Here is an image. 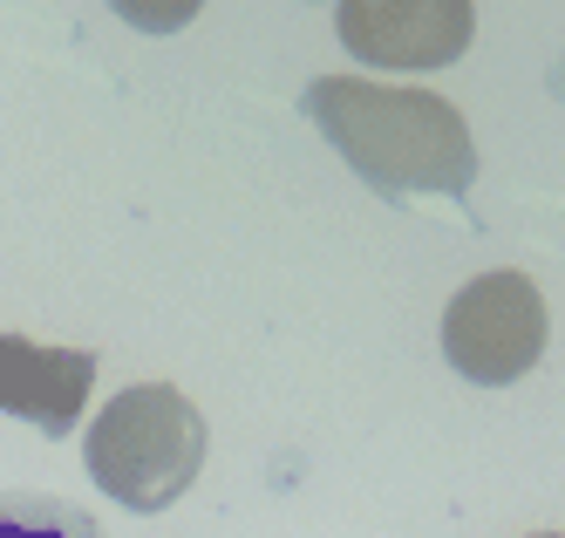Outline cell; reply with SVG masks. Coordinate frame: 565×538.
<instances>
[{
    "label": "cell",
    "instance_id": "cell-7",
    "mask_svg": "<svg viewBox=\"0 0 565 538\" xmlns=\"http://www.w3.org/2000/svg\"><path fill=\"white\" fill-rule=\"evenodd\" d=\"M109 8L124 14L130 28H143V34H178L184 21H198L205 0H109Z\"/></svg>",
    "mask_w": 565,
    "mask_h": 538
},
{
    "label": "cell",
    "instance_id": "cell-8",
    "mask_svg": "<svg viewBox=\"0 0 565 538\" xmlns=\"http://www.w3.org/2000/svg\"><path fill=\"white\" fill-rule=\"evenodd\" d=\"M539 538H565V531H539Z\"/></svg>",
    "mask_w": 565,
    "mask_h": 538
},
{
    "label": "cell",
    "instance_id": "cell-5",
    "mask_svg": "<svg viewBox=\"0 0 565 538\" xmlns=\"http://www.w3.org/2000/svg\"><path fill=\"white\" fill-rule=\"evenodd\" d=\"M96 389V355L89 348H42L21 335H0V409L42 436H68L83 402Z\"/></svg>",
    "mask_w": 565,
    "mask_h": 538
},
{
    "label": "cell",
    "instance_id": "cell-1",
    "mask_svg": "<svg viewBox=\"0 0 565 538\" xmlns=\"http://www.w3.org/2000/svg\"><path fill=\"white\" fill-rule=\"evenodd\" d=\"M307 123L328 137L361 184L382 198H463L477 184V144L457 103L429 89H388L361 75H320L300 96Z\"/></svg>",
    "mask_w": 565,
    "mask_h": 538
},
{
    "label": "cell",
    "instance_id": "cell-3",
    "mask_svg": "<svg viewBox=\"0 0 565 538\" xmlns=\"http://www.w3.org/2000/svg\"><path fill=\"white\" fill-rule=\"evenodd\" d=\"M443 355L477 389H511L545 355V294L524 273H477L443 307Z\"/></svg>",
    "mask_w": 565,
    "mask_h": 538
},
{
    "label": "cell",
    "instance_id": "cell-2",
    "mask_svg": "<svg viewBox=\"0 0 565 538\" xmlns=\"http://www.w3.org/2000/svg\"><path fill=\"white\" fill-rule=\"evenodd\" d=\"M205 443H212V430H205V416H198V402L184 389L137 382L89 423L83 457H89V477L109 490L116 505L164 511L198 484V471H205Z\"/></svg>",
    "mask_w": 565,
    "mask_h": 538
},
{
    "label": "cell",
    "instance_id": "cell-4",
    "mask_svg": "<svg viewBox=\"0 0 565 538\" xmlns=\"http://www.w3.org/2000/svg\"><path fill=\"white\" fill-rule=\"evenodd\" d=\"M341 49L369 68H450L470 34V0H334Z\"/></svg>",
    "mask_w": 565,
    "mask_h": 538
},
{
    "label": "cell",
    "instance_id": "cell-6",
    "mask_svg": "<svg viewBox=\"0 0 565 538\" xmlns=\"http://www.w3.org/2000/svg\"><path fill=\"white\" fill-rule=\"evenodd\" d=\"M0 538H103V525L83 505H68V498L0 490Z\"/></svg>",
    "mask_w": 565,
    "mask_h": 538
}]
</instances>
